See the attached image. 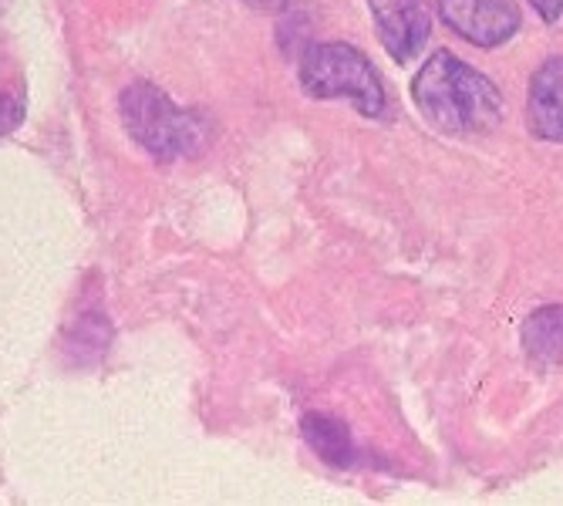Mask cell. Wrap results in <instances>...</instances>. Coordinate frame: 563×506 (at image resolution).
<instances>
[{"mask_svg":"<svg viewBox=\"0 0 563 506\" xmlns=\"http://www.w3.org/2000/svg\"><path fill=\"white\" fill-rule=\"evenodd\" d=\"M412 98L426 122L445 135H483L503 116L499 88L452 51H435L426 62L412 81Z\"/></svg>","mask_w":563,"mask_h":506,"instance_id":"cell-1","label":"cell"},{"mask_svg":"<svg viewBox=\"0 0 563 506\" xmlns=\"http://www.w3.org/2000/svg\"><path fill=\"white\" fill-rule=\"evenodd\" d=\"M119 116L125 132L159 163L192 156L210 142L207 119L173 106V98L148 81H132L119 95Z\"/></svg>","mask_w":563,"mask_h":506,"instance_id":"cell-2","label":"cell"},{"mask_svg":"<svg viewBox=\"0 0 563 506\" xmlns=\"http://www.w3.org/2000/svg\"><path fill=\"white\" fill-rule=\"evenodd\" d=\"M300 88L311 98H347L368 119L385 112V88L375 65L357 47L341 41L307 47L300 58Z\"/></svg>","mask_w":563,"mask_h":506,"instance_id":"cell-3","label":"cell"},{"mask_svg":"<svg viewBox=\"0 0 563 506\" xmlns=\"http://www.w3.org/2000/svg\"><path fill=\"white\" fill-rule=\"evenodd\" d=\"M435 11L459 37L476 47H499L520 31V8L514 0H435Z\"/></svg>","mask_w":563,"mask_h":506,"instance_id":"cell-4","label":"cell"},{"mask_svg":"<svg viewBox=\"0 0 563 506\" xmlns=\"http://www.w3.org/2000/svg\"><path fill=\"white\" fill-rule=\"evenodd\" d=\"M378 37L395 62H412L432 34V21L422 0H368Z\"/></svg>","mask_w":563,"mask_h":506,"instance_id":"cell-5","label":"cell"},{"mask_svg":"<svg viewBox=\"0 0 563 506\" xmlns=\"http://www.w3.org/2000/svg\"><path fill=\"white\" fill-rule=\"evenodd\" d=\"M527 125L543 142H563V55L543 62L530 78Z\"/></svg>","mask_w":563,"mask_h":506,"instance_id":"cell-6","label":"cell"},{"mask_svg":"<svg viewBox=\"0 0 563 506\" xmlns=\"http://www.w3.org/2000/svg\"><path fill=\"white\" fill-rule=\"evenodd\" d=\"M523 351L540 369H553L563 362V308L550 304L527 318L523 324Z\"/></svg>","mask_w":563,"mask_h":506,"instance_id":"cell-7","label":"cell"},{"mask_svg":"<svg viewBox=\"0 0 563 506\" xmlns=\"http://www.w3.org/2000/svg\"><path fill=\"white\" fill-rule=\"evenodd\" d=\"M300 432H303L307 446H311L328 466H351L354 463V455H357L354 439H351V432H347V426L341 419L311 413V416H303Z\"/></svg>","mask_w":563,"mask_h":506,"instance_id":"cell-8","label":"cell"},{"mask_svg":"<svg viewBox=\"0 0 563 506\" xmlns=\"http://www.w3.org/2000/svg\"><path fill=\"white\" fill-rule=\"evenodd\" d=\"M71 338H75V341L68 344V351L75 354L78 362L98 359V354L109 348V321H106V318H98V315L81 318V321L71 328Z\"/></svg>","mask_w":563,"mask_h":506,"instance_id":"cell-9","label":"cell"},{"mask_svg":"<svg viewBox=\"0 0 563 506\" xmlns=\"http://www.w3.org/2000/svg\"><path fill=\"white\" fill-rule=\"evenodd\" d=\"M24 122V106L11 95H0V135L14 132Z\"/></svg>","mask_w":563,"mask_h":506,"instance_id":"cell-10","label":"cell"},{"mask_svg":"<svg viewBox=\"0 0 563 506\" xmlns=\"http://www.w3.org/2000/svg\"><path fill=\"white\" fill-rule=\"evenodd\" d=\"M530 4L537 8V14H540L547 24H553V21L563 18V0H530Z\"/></svg>","mask_w":563,"mask_h":506,"instance_id":"cell-11","label":"cell"},{"mask_svg":"<svg viewBox=\"0 0 563 506\" xmlns=\"http://www.w3.org/2000/svg\"><path fill=\"white\" fill-rule=\"evenodd\" d=\"M246 8H253V11H261V14H277V11H284L290 0H243Z\"/></svg>","mask_w":563,"mask_h":506,"instance_id":"cell-12","label":"cell"}]
</instances>
